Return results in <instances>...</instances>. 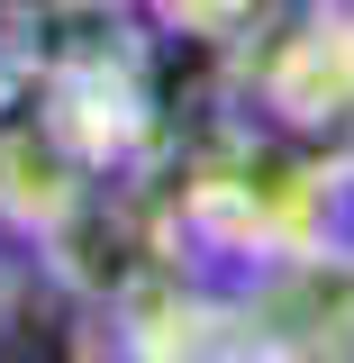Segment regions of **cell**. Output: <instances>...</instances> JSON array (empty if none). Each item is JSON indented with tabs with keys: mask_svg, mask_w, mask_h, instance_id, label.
I'll list each match as a JSON object with an SVG mask.
<instances>
[{
	"mask_svg": "<svg viewBox=\"0 0 354 363\" xmlns=\"http://www.w3.org/2000/svg\"><path fill=\"white\" fill-rule=\"evenodd\" d=\"M9 309H18V281H9V264H0V327H9Z\"/></svg>",
	"mask_w": 354,
	"mask_h": 363,
	"instance_id": "cell-1",
	"label": "cell"
}]
</instances>
